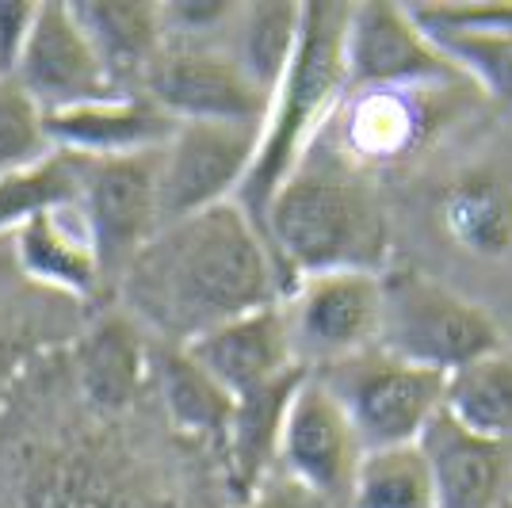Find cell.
Segmentation results:
<instances>
[{"instance_id": "1", "label": "cell", "mask_w": 512, "mask_h": 508, "mask_svg": "<svg viewBox=\"0 0 512 508\" xmlns=\"http://www.w3.org/2000/svg\"><path fill=\"white\" fill-rule=\"evenodd\" d=\"M119 287L134 318L176 348L287 295L264 233L234 199L161 226Z\"/></svg>"}, {"instance_id": "2", "label": "cell", "mask_w": 512, "mask_h": 508, "mask_svg": "<svg viewBox=\"0 0 512 508\" xmlns=\"http://www.w3.org/2000/svg\"><path fill=\"white\" fill-rule=\"evenodd\" d=\"M260 233L276 256L283 287L325 272L383 276L390 222L383 199L348 165L321 130L260 214ZM287 298V295H283Z\"/></svg>"}, {"instance_id": "3", "label": "cell", "mask_w": 512, "mask_h": 508, "mask_svg": "<svg viewBox=\"0 0 512 508\" xmlns=\"http://www.w3.org/2000/svg\"><path fill=\"white\" fill-rule=\"evenodd\" d=\"M344 23H348V4H333V0L302 4L295 58L268 100L256 161L234 199L256 226H260V214L268 207V199L291 176V169L302 161L310 142L325 130V123L333 119V111L348 92Z\"/></svg>"}, {"instance_id": "4", "label": "cell", "mask_w": 512, "mask_h": 508, "mask_svg": "<svg viewBox=\"0 0 512 508\" xmlns=\"http://www.w3.org/2000/svg\"><path fill=\"white\" fill-rule=\"evenodd\" d=\"M383 348L413 367L451 375L467 363L501 348L497 321L455 295L451 287L428 279L417 268H386L379 276V337Z\"/></svg>"}, {"instance_id": "5", "label": "cell", "mask_w": 512, "mask_h": 508, "mask_svg": "<svg viewBox=\"0 0 512 508\" xmlns=\"http://www.w3.org/2000/svg\"><path fill=\"white\" fill-rule=\"evenodd\" d=\"M325 382L352 424L363 451L375 447L417 444L428 421L444 409L448 375L413 367L383 348H367L360 356L310 371Z\"/></svg>"}, {"instance_id": "6", "label": "cell", "mask_w": 512, "mask_h": 508, "mask_svg": "<svg viewBox=\"0 0 512 508\" xmlns=\"http://www.w3.org/2000/svg\"><path fill=\"white\" fill-rule=\"evenodd\" d=\"M157 157L161 149L88 157L77 211L104 279H123L130 260L161 230L157 214Z\"/></svg>"}, {"instance_id": "7", "label": "cell", "mask_w": 512, "mask_h": 508, "mask_svg": "<svg viewBox=\"0 0 512 508\" xmlns=\"http://www.w3.org/2000/svg\"><path fill=\"white\" fill-rule=\"evenodd\" d=\"M260 127L249 123H176L157 157L161 226L237 199L256 161Z\"/></svg>"}, {"instance_id": "8", "label": "cell", "mask_w": 512, "mask_h": 508, "mask_svg": "<svg viewBox=\"0 0 512 508\" xmlns=\"http://www.w3.org/2000/svg\"><path fill=\"white\" fill-rule=\"evenodd\" d=\"M142 96L172 123H249L264 127L268 96L245 77L230 50L207 43H165Z\"/></svg>"}, {"instance_id": "9", "label": "cell", "mask_w": 512, "mask_h": 508, "mask_svg": "<svg viewBox=\"0 0 512 508\" xmlns=\"http://www.w3.org/2000/svg\"><path fill=\"white\" fill-rule=\"evenodd\" d=\"M283 314L291 329L295 360L306 371L360 356L375 348L379 337V276L371 272L306 276L287 291Z\"/></svg>"}, {"instance_id": "10", "label": "cell", "mask_w": 512, "mask_h": 508, "mask_svg": "<svg viewBox=\"0 0 512 508\" xmlns=\"http://www.w3.org/2000/svg\"><path fill=\"white\" fill-rule=\"evenodd\" d=\"M344 81H348V92H360V88L455 85L463 77L417 27L406 4L363 0V4H348Z\"/></svg>"}, {"instance_id": "11", "label": "cell", "mask_w": 512, "mask_h": 508, "mask_svg": "<svg viewBox=\"0 0 512 508\" xmlns=\"http://www.w3.org/2000/svg\"><path fill=\"white\" fill-rule=\"evenodd\" d=\"M20 508H165L142 474L107 444L69 440L23 455Z\"/></svg>"}, {"instance_id": "12", "label": "cell", "mask_w": 512, "mask_h": 508, "mask_svg": "<svg viewBox=\"0 0 512 508\" xmlns=\"http://www.w3.org/2000/svg\"><path fill=\"white\" fill-rule=\"evenodd\" d=\"M360 455L363 447L337 398L325 390L318 375L306 371L279 432L276 459L283 466V478L306 489L318 505H348Z\"/></svg>"}, {"instance_id": "13", "label": "cell", "mask_w": 512, "mask_h": 508, "mask_svg": "<svg viewBox=\"0 0 512 508\" xmlns=\"http://www.w3.org/2000/svg\"><path fill=\"white\" fill-rule=\"evenodd\" d=\"M440 88L448 85L344 92L333 119L325 123V138L360 172L398 165L432 138L440 123V107H436Z\"/></svg>"}, {"instance_id": "14", "label": "cell", "mask_w": 512, "mask_h": 508, "mask_svg": "<svg viewBox=\"0 0 512 508\" xmlns=\"http://www.w3.org/2000/svg\"><path fill=\"white\" fill-rule=\"evenodd\" d=\"M12 81L39 104L43 115L119 96L107 81L100 58L92 54L85 31L69 16V4H58V0L39 4L31 39Z\"/></svg>"}, {"instance_id": "15", "label": "cell", "mask_w": 512, "mask_h": 508, "mask_svg": "<svg viewBox=\"0 0 512 508\" xmlns=\"http://www.w3.org/2000/svg\"><path fill=\"white\" fill-rule=\"evenodd\" d=\"M184 352L230 398H245V394L283 379V375H291L299 367L295 348H291V329H287L283 302L214 325L203 337L188 340Z\"/></svg>"}, {"instance_id": "16", "label": "cell", "mask_w": 512, "mask_h": 508, "mask_svg": "<svg viewBox=\"0 0 512 508\" xmlns=\"http://www.w3.org/2000/svg\"><path fill=\"white\" fill-rule=\"evenodd\" d=\"M421 455L432 474L436 508H501L512 482V444H493L451 421L440 409L421 432Z\"/></svg>"}, {"instance_id": "17", "label": "cell", "mask_w": 512, "mask_h": 508, "mask_svg": "<svg viewBox=\"0 0 512 508\" xmlns=\"http://www.w3.org/2000/svg\"><path fill=\"white\" fill-rule=\"evenodd\" d=\"M69 16L85 31L92 54L104 65L107 81L119 96H142L153 62L165 50L161 4L150 0H77Z\"/></svg>"}, {"instance_id": "18", "label": "cell", "mask_w": 512, "mask_h": 508, "mask_svg": "<svg viewBox=\"0 0 512 508\" xmlns=\"http://www.w3.org/2000/svg\"><path fill=\"white\" fill-rule=\"evenodd\" d=\"M43 130L50 149H65L77 157H123L161 149L172 138L176 123L146 96H115L100 104L50 111L43 115Z\"/></svg>"}, {"instance_id": "19", "label": "cell", "mask_w": 512, "mask_h": 508, "mask_svg": "<svg viewBox=\"0 0 512 508\" xmlns=\"http://www.w3.org/2000/svg\"><path fill=\"white\" fill-rule=\"evenodd\" d=\"M77 394L100 417H119L142 398L150 382V348L127 314L100 318L77 344Z\"/></svg>"}, {"instance_id": "20", "label": "cell", "mask_w": 512, "mask_h": 508, "mask_svg": "<svg viewBox=\"0 0 512 508\" xmlns=\"http://www.w3.org/2000/svg\"><path fill=\"white\" fill-rule=\"evenodd\" d=\"M302 379H306V367H295L291 375L268 382V386H260L245 398H234V417H230L226 440H222V455H226L230 493L241 505L272 474V463L279 455L283 417H287V405L302 386Z\"/></svg>"}, {"instance_id": "21", "label": "cell", "mask_w": 512, "mask_h": 508, "mask_svg": "<svg viewBox=\"0 0 512 508\" xmlns=\"http://www.w3.org/2000/svg\"><path fill=\"white\" fill-rule=\"evenodd\" d=\"M12 249H16V264H20L23 279L39 283L54 295L92 298L104 287V276H100V264L92 256L85 230H73L62 211L27 218L16 230Z\"/></svg>"}, {"instance_id": "22", "label": "cell", "mask_w": 512, "mask_h": 508, "mask_svg": "<svg viewBox=\"0 0 512 508\" xmlns=\"http://www.w3.org/2000/svg\"><path fill=\"white\" fill-rule=\"evenodd\" d=\"M150 382L157 386L161 409L176 432H184L188 440L222 447L234 417V398L184 348L176 344L150 348Z\"/></svg>"}, {"instance_id": "23", "label": "cell", "mask_w": 512, "mask_h": 508, "mask_svg": "<svg viewBox=\"0 0 512 508\" xmlns=\"http://www.w3.org/2000/svg\"><path fill=\"white\" fill-rule=\"evenodd\" d=\"M436 218L451 245L478 260L512 253V184L493 172H463L440 191Z\"/></svg>"}, {"instance_id": "24", "label": "cell", "mask_w": 512, "mask_h": 508, "mask_svg": "<svg viewBox=\"0 0 512 508\" xmlns=\"http://www.w3.org/2000/svg\"><path fill=\"white\" fill-rule=\"evenodd\" d=\"M299 27L302 4L295 0H256V4H241L234 12V46L226 50L268 100L295 58Z\"/></svg>"}, {"instance_id": "25", "label": "cell", "mask_w": 512, "mask_h": 508, "mask_svg": "<svg viewBox=\"0 0 512 508\" xmlns=\"http://www.w3.org/2000/svg\"><path fill=\"white\" fill-rule=\"evenodd\" d=\"M444 413L493 444H512V352L497 348L448 375Z\"/></svg>"}, {"instance_id": "26", "label": "cell", "mask_w": 512, "mask_h": 508, "mask_svg": "<svg viewBox=\"0 0 512 508\" xmlns=\"http://www.w3.org/2000/svg\"><path fill=\"white\" fill-rule=\"evenodd\" d=\"M348 508H436L432 474L417 444L363 451Z\"/></svg>"}, {"instance_id": "27", "label": "cell", "mask_w": 512, "mask_h": 508, "mask_svg": "<svg viewBox=\"0 0 512 508\" xmlns=\"http://www.w3.org/2000/svg\"><path fill=\"white\" fill-rule=\"evenodd\" d=\"M85 165L88 157L50 149V157H43L39 165L0 176V233H16L35 214L77 207L81 184H85Z\"/></svg>"}, {"instance_id": "28", "label": "cell", "mask_w": 512, "mask_h": 508, "mask_svg": "<svg viewBox=\"0 0 512 508\" xmlns=\"http://www.w3.org/2000/svg\"><path fill=\"white\" fill-rule=\"evenodd\" d=\"M421 27V23H417ZM448 65L478 85L490 100L512 107V35H486V31H448V27H421Z\"/></svg>"}, {"instance_id": "29", "label": "cell", "mask_w": 512, "mask_h": 508, "mask_svg": "<svg viewBox=\"0 0 512 508\" xmlns=\"http://www.w3.org/2000/svg\"><path fill=\"white\" fill-rule=\"evenodd\" d=\"M50 157L43 111L12 77H0V176L39 165Z\"/></svg>"}, {"instance_id": "30", "label": "cell", "mask_w": 512, "mask_h": 508, "mask_svg": "<svg viewBox=\"0 0 512 508\" xmlns=\"http://www.w3.org/2000/svg\"><path fill=\"white\" fill-rule=\"evenodd\" d=\"M406 8L421 27L512 35V0H444V4L436 0V4H406Z\"/></svg>"}, {"instance_id": "31", "label": "cell", "mask_w": 512, "mask_h": 508, "mask_svg": "<svg viewBox=\"0 0 512 508\" xmlns=\"http://www.w3.org/2000/svg\"><path fill=\"white\" fill-rule=\"evenodd\" d=\"M35 16H39V0H0V77L16 73Z\"/></svg>"}, {"instance_id": "32", "label": "cell", "mask_w": 512, "mask_h": 508, "mask_svg": "<svg viewBox=\"0 0 512 508\" xmlns=\"http://www.w3.org/2000/svg\"><path fill=\"white\" fill-rule=\"evenodd\" d=\"M241 508H321V505L302 486H295L291 478L279 474V478H268Z\"/></svg>"}, {"instance_id": "33", "label": "cell", "mask_w": 512, "mask_h": 508, "mask_svg": "<svg viewBox=\"0 0 512 508\" xmlns=\"http://www.w3.org/2000/svg\"><path fill=\"white\" fill-rule=\"evenodd\" d=\"M23 344L16 337H8V333H0V402L12 394V386L20 379L23 371Z\"/></svg>"}, {"instance_id": "34", "label": "cell", "mask_w": 512, "mask_h": 508, "mask_svg": "<svg viewBox=\"0 0 512 508\" xmlns=\"http://www.w3.org/2000/svg\"><path fill=\"white\" fill-rule=\"evenodd\" d=\"M509 493H512V482H509Z\"/></svg>"}]
</instances>
